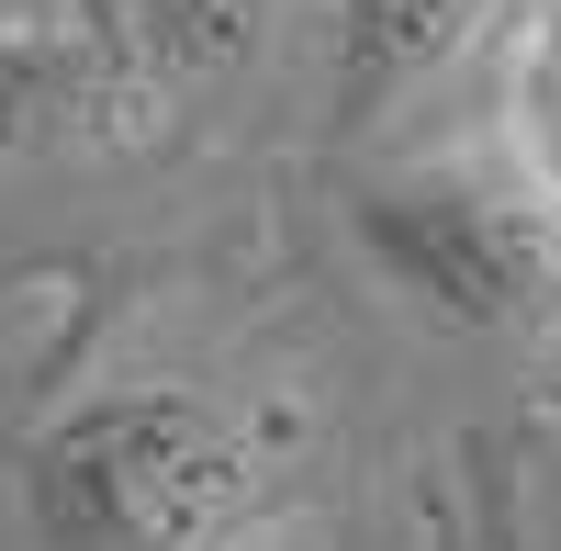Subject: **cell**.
<instances>
[{"mask_svg": "<svg viewBox=\"0 0 561 551\" xmlns=\"http://www.w3.org/2000/svg\"><path fill=\"white\" fill-rule=\"evenodd\" d=\"M270 507V428L214 383H90L23 439V518L45 551H237Z\"/></svg>", "mask_w": 561, "mask_h": 551, "instance_id": "obj_1", "label": "cell"}, {"mask_svg": "<svg viewBox=\"0 0 561 551\" xmlns=\"http://www.w3.org/2000/svg\"><path fill=\"white\" fill-rule=\"evenodd\" d=\"M370 270L449 338H561V192L517 158H415L348 192Z\"/></svg>", "mask_w": 561, "mask_h": 551, "instance_id": "obj_2", "label": "cell"}, {"mask_svg": "<svg viewBox=\"0 0 561 551\" xmlns=\"http://www.w3.org/2000/svg\"><path fill=\"white\" fill-rule=\"evenodd\" d=\"M505 0H337V124H382L404 113L427 79H449L483 45Z\"/></svg>", "mask_w": 561, "mask_h": 551, "instance_id": "obj_3", "label": "cell"}, {"mask_svg": "<svg viewBox=\"0 0 561 551\" xmlns=\"http://www.w3.org/2000/svg\"><path fill=\"white\" fill-rule=\"evenodd\" d=\"M280 23H293V0H113V34L147 90H225L248 79Z\"/></svg>", "mask_w": 561, "mask_h": 551, "instance_id": "obj_4", "label": "cell"}, {"mask_svg": "<svg viewBox=\"0 0 561 551\" xmlns=\"http://www.w3.org/2000/svg\"><path fill=\"white\" fill-rule=\"evenodd\" d=\"M528 169L561 192V12H550V34L528 45Z\"/></svg>", "mask_w": 561, "mask_h": 551, "instance_id": "obj_5", "label": "cell"}]
</instances>
